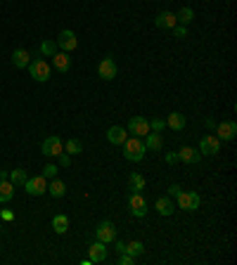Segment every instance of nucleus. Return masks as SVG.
Returning a JSON list of instances; mask_svg holds the SVG:
<instances>
[{
  "label": "nucleus",
  "mask_w": 237,
  "mask_h": 265,
  "mask_svg": "<svg viewBox=\"0 0 237 265\" xmlns=\"http://www.w3.org/2000/svg\"><path fill=\"white\" fill-rule=\"evenodd\" d=\"M27 178H29V173L24 171V168H14V171H10V183H12L14 187H17V185H22V187H24V183H27Z\"/></svg>",
  "instance_id": "cd10ccee"
},
{
  "label": "nucleus",
  "mask_w": 237,
  "mask_h": 265,
  "mask_svg": "<svg viewBox=\"0 0 237 265\" xmlns=\"http://www.w3.org/2000/svg\"><path fill=\"white\" fill-rule=\"evenodd\" d=\"M95 237H97V241H102V244H112L117 239V227H114V223L102 220L100 225L95 227Z\"/></svg>",
  "instance_id": "423d86ee"
},
{
  "label": "nucleus",
  "mask_w": 237,
  "mask_h": 265,
  "mask_svg": "<svg viewBox=\"0 0 237 265\" xmlns=\"http://www.w3.org/2000/svg\"><path fill=\"white\" fill-rule=\"evenodd\" d=\"M14 197V185L10 183V178L0 180V204H7Z\"/></svg>",
  "instance_id": "aec40b11"
},
{
  "label": "nucleus",
  "mask_w": 237,
  "mask_h": 265,
  "mask_svg": "<svg viewBox=\"0 0 237 265\" xmlns=\"http://www.w3.org/2000/svg\"><path fill=\"white\" fill-rule=\"evenodd\" d=\"M164 128H166V121L164 119H152L149 121V131L152 132H161Z\"/></svg>",
  "instance_id": "2f4dec72"
},
{
  "label": "nucleus",
  "mask_w": 237,
  "mask_h": 265,
  "mask_svg": "<svg viewBox=\"0 0 237 265\" xmlns=\"http://www.w3.org/2000/svg\"><path fill=\"white\" fill-rule=\"evenodd\" d=\"M128 131L135 135V137H145L147 132H149V121L143 119V116H133L128 121Z\"/></svg>",
  "instance_id": "f8f14e48"
},
{
  "label": "nucleus",
  "mask_w": 237,
  "mask_h": 265,
  "mask_svg": "<svg viewBox=\"0 0 237 265\" xmlns=\"http://www.w3.org/2000/svg\"><path fill=\"white\" fill-rule=\"evenodd\" d=\"M221 152V140L216 135H204L202 142H199V154H207V157H213Z\"/></svg>",
  "instance_id": "9d476101"
},
{
  "label": "nucleus",
  "mask_w": 237,
  "mask_h": 265,
  "mask_svg": "<svg viewBox=\"0 0 237 265\" xmlns=\"http://www.w3.org/2000/svg\"><path fill=\"white\" fill-rule=\"evenodd\" d=\"M40 152H43L45 157H59V154L64 152V142H62V137H57V135L45 137V140H43V147H40Z\"/></svg>",
  "instance_id": "0eeeda50"
},
{
  "label": "nucleus",
  "mask_w": 237,
  "mask_h": 265,
  "mask_svg": "<svg viewBox=\"0 0 237 265\" xmlns=\"http://www.w3.org/2000/svg\"><path fill=\"white\" fill-rule=\"evenodd\" d=\"M97 76L102 80H114L117 79V62L112 57H105L100 62V66H97Z\"/></svg>",
  "instance_id": "9b49d317"
},
{
  "label": "nucleus",
  "mask_w": 237,
  "mask_h": 265,
  "mask_svg": "<svg viewBox=\"0 0 237 265\" xmlns=\"http://www.w3.org/2000/svg\"><path fill=\"white\" fill-rule=\"evenodd\" d=\"M69 163H71V157H69L66 152H62V154H59V166H69Z\"/></svg>",
  "instance_id": "c9c22d12"
},
{
  "label": "nucleus",
  "mask_w": 237,
  "mask_h": 265,
  "mask_svg": "<svg viewBox=\"0 0 237 265\" xmlns=\"http://www.w3.org/2000/svg\"><path fill=\"white\" fill-rule=\"evenodd\" d=\"M24 189H27L31 197H40V194H45V192H48V180H45L43 175H33V178H27V183H24Z\"/></svg>",
  "instance_id": "39448f33"
},
{
  "label": "nucleus",
  "mask_w": 237,
  "mask_h": 265,
  "mask_svg": "<svg viewBox=\"0 0 237 265\" xmlns=\"http://www.w3.org/2000/svg\"><path fill=\"white\" fill-rule=\"evenodd\" d=\"M57 171H59V168H57L55 163H48V166L43 168V178H45V180H53V178H57Z\"/></svg>",
  "instance_id": "7c9ffc66"
},
{
  "label": "nucleus",
  "mask_w": 237,
  "mask_h": 265,
  "mask_svg": "<svg viewBox=\"0 0 237 265\" xmlns=\"http://www.w3.org/2000/svg\"><path fill=\"white\" fill-rule=\"evenodd\" d=\"M0 215H2V220H12V218H14V213H12V211H2Z\"/></svg>",
  "instance_id": "ea45409f"
},
{
  "label": "nucleus",
  "mask_w": 237,
  "mask_h": 265,
  "mask_svg": "<svg viewBox=\"0 0 237 265\" xmlns=\"http://www.w3.org/2000/svg\"><path fill=\"white\" fill-rule=\"evenodd\" d=\"M154 209H157L161 215H173V211H176V204H173L171 197H159L157 201H154Z\"/></svg>",
  "instance_id": "a211bd4d"
},
{
  "label": "nucleus",
  "mask_w": 237,
  "mask_h": 265,
  "mask_svg": "<svg viewBox=\"0 0 237 265\" xmlns=\"http://www.w3.org/2000/svg\"><path fill=\"white\" fill-rule=\"evenodd\" d=\"M166 126H169L171 131H183L185 128V114H180V111H171L169 119H166Z\"/></svg>",
  "instance_id": "412c9836"
},
{
  "label": "nucleus",
  "mask_w": 237,
  "mask_h": 265,
  "mask_svg": "<svg viewBox=\"0 0 237 265\" xmlns=\"http://www.w3.org/2000/svg\"><path fill=\"white\" fill-rule=\"evenodd\" d=\"M48 192H50L55 199H62V197L66 194V185L62 183V180L53 178V180H50V185H48Z\"/></svg>",
  "instance_id": "5701e85b"
},
{
  "label": "nucleus",
  "mask_w": 237,
  "mask_h": 265,
  "mask_svg": "<svg viewBox=\"0 0 237 265\" xmlns=\"http://www.w3.org/2000/svg\"><path fill=\"white\" fill-rule=\"evenodd\" d=\"M171 31H173L176 38H187V26H183V24H176Z\"/></svg>",
  "instance_id": "473e14b6"
},
{
  "label": "nucleus",
  "mask_w": 237,
  "mask_h": 265,
  "mask_svg": "<svg viewBox=\"0 0 237 265\" xmlns=\"http://www.w3.org/2000/svg\"><path fill=\"white\" fill-rule=\"evenodd\" d=\"M133 261H135V258H133V256H128L126 251L118 256V265H133Z\"/></svg>",
  "instance_id": "72a5a7b5"
},
{
  "label": "nucleus",
  "mask_w": 237,
  "mask_h": 265,
  "mask_svg": "<svg viewBox=\"0 0 237 265\" xmlns=\"http://www.w3.org/2000/svg\"><path fill=\"white\" fill-rule=\"evenodd\" d=\"M145 137H147L145 147L149 149V152H159V149H161V145H164V140H161V135H159V132H152V131H149Z\"/></svg>",
  "instance_id": "b1692460"
},
{
  "label": "nucleus",
  "mask_w": 237,
  "mask_h": 265,
  "mask_svg": "<svg viewBox=\"0 0 237 265\" xmlns=\"http://www.w3.org/2000/svg\"><path fill=\"white\" fill-rule=\"evenodd\" d=\"M64 152L69 154V157H74V154H81V152H83V145H81V140H74V137H71V140H66V142H64Z\"/></svg>",
  "instance_id": "c85d7f7f"
},
{
  "label": "nucleus",
  "mask_w": 237,
  "mask_h": 265,
  "mask_svg": "<svg viewBox=\"0 0 237 265\" xmlns=\"http://www.w3.org/2000/svg\"><path fill=\"white\" fill-rule=\"evenodd\" d=\"M53 230L57 235H64L66 230H69V218H66L64 213H59V215H55L53 218Z\"/></svg>",
  "instance_id": "393cba45"
},
{
  "label": "nucleus",
  "mask_w": 237,
  "mask_h": 265,
  "mask_svg": "<svg viewBox=\"0 0 237 265\" xmlns=\"http://www.w3.org/2000/svg\"><path fill=\"white\" fill-rule=\"evenodd\" d=\"M126 137H128V132H126V128H121V126H112V128L107 131V140H109L112 145H123Z\"/></svg>",
  "instance_id": "f3484780"
},
{
  "label": "nucleus",
  "mask_w": 237,
  "mask_h": 265,
  "mask_svg": "<svg viewBox=\"0 0 237 265\" xmlns=\"http://www.w3.org/2000/svg\"><path fill=\"white\" fill-rule=\"evenodd\" d=\"M29 62H31V53L29 50H24V48H17L12 53V64L17 66V69H24V66H29Z\"/></svg>",
  "instance_id": "6ab92c4d"
},
{
  "label": "nucleus",
  "mask_w": 237,
  "mask_h": 265,
  "mask_svg": "<svg viewBox=\"0 0 237 265\" xmlns=\"http://www.w3.org/2000/svg\"><path fill=\"white\" fill-rule=\"evenodd\" d=\"M53 66L59 71V74H66L71 69V57L69 53H55L53 54Z\"/></svg>",
  "instance_id": "4468645a"
},
{
  "label": "nucleus",
  "mask_w": 237,
  "mask_h": 265,
  "mask_svg": "<svg viewBox=\"0 0 237 265\" xmlns=\"http://www.w3.org/2000/svg\"><path fill=\"white\" fill-rule=\"evenodd\" d=\"M204 126H207L209 131H216V121H213V119H207V121H204Z\"/></svg>",
  "instance_id": "58836bf2"
},
{
  "label": "nucleus",
  "mask_w": 237,
  "mask_h": 265,
  "mask_svg": "<svg viewBox=\"0 0 237 265\" xmlns=\"http://www.w3.org/2000/svg\"><path fill=\"white\" fill-rule=\"evenodd\" d=\"M180 189H183V187H180V185H176V183H173V185L169 187V197H178V194H180Z\"/></svg>",
  "instance_id": "f704fd0d"
},
{
  "label": "nucleus",
  "mask_w": 237,
  "mask_h": 265,
  "mask_svg": "<svg viewBox=\"0 0 237 265\" xmlns=\"http://www.w3.org/2000/svg\"><path fill=\"white\" fill-rule=\"evenodd\" d=\"M176 19H178V24H183L187 26L192 19H195V12H192V7H180L178 12H176Z\"/></svg>",
  "instance_id": "bb28decb"
},
{
  "label": "nucleus",
  "mask_w": 237,
  "mask_h": 265,
  "mask_svg": "<svg viewBox=\"0 0 237 265\" xmlns=\"http://www.w3.org/2000/svg\"><path fill=\"white\" fill-rule=\"evenodd\" d=\"M154 24H157L159 28H166V31H171V28L178 24V19H176V14H173V12H169V10H166V12H159L157 14Z\"/></svg>",
  "instance_id": "dca6fc26"
},
{
  "label": "nucleus",
  "mask_w": 237,
  "mask_h": 265,
  "mask_svg": "<svg viewBox=\"0 0 237 265\" xmlns=\"http://www.w3.org/2000/svg\"><path fill=\"white\" fill-rule=\"evenodd\" d=\"M128 211L135 218H145L147 215V201L140 192H131V197H128Z\"/></svg>",
  "instance_id": "20e7f679"
},
{
  "label": "nucleus",
  "mask_w": 237,
  "mask_h": 265,
  "mask_svg": "<svg viewBox=\"0 0 237 265\" xmlns=\"http://www.w3.org/2000/svg\"><path fill=\"white\" fill-rule=\"evenodd\" d=\"M88 256H90L92 263H105L107 261V244L102 241H92L88 246Z\"/></svg>",
  "instance_id": "ddd939ff"
},
{
  "label": "nucleus",
  "mask_w": 237,
  "mask_h": 265,
  "mask_svg": "<svg viewBox=\"0 0 237 265\" xmlns=\"http://www.w3.org/2000/svg\"><path fill=\"white\" fill-rule=\"evenodd\" d=\"M126 253L133 256V258H138V256H143V253H145V244H143L140 239H133V241L126 244Z\"/></svg>",
  "instance_id": "a878e982"
},
{
  "label": "nucleus",
  "mask_w": 237,
  "mask_h": 265,
  "mask_svg": "<svg viewBox=\"0 0 237 265\" xmlns=\"http://www.w3.org/2000/svg\"><path fill=\"white\" fill-rule=\"evenodd\" d=\"M176 161H178V154L176 152H169L166 154V163H176Z\"/></svg>",
  "instance_id": "4c0bfd02"
},
{
  "label": "nucleus",
  "mask_w": 237,
  "mask_h": 265,
  "mask_svg": "<svg viewBox=\"0 0 237 265\" xmlns=\"http://www.w3.org/2000/svg\"><path fill=\"white\" fill-rule=\"evenodd\" d=\"M178 161H183V163H199L202 161V154H199V149H195V147H183L178 152Z\"/></svg>",
  "instance_id": "2eb2a0df"
},
{
  "label": "nucleus",
  "mask_w": 237,
  "mask_h": 265,
  "mask_svg": "<svg viewBox=\"0 0 237 265\" xmlns=\"http://www.w3.org/2000/svg\"><path fill=\"white\" fill-rule=\"evenodd\" d=\"M50 64L45 62V59H33V62H29V74L33 76V80H38V83H45V80L50 79Z\"/></svg>",
  "instance_id": "f03ea898"
},
{
  "label": "nucleus",
  "mask_w": 237,
  "mask_h": 265,
  "mask_svg": "<svg viewBox=\"0 0 237 265\" xmlns=\"http://www.w3.org/2000/svg\"><path fill=\"white\" fill-rule=\"evenodd\" d=\"M57 48L62 50V53H71V50H76V45H79V38H76V33L74 31H69V28H64L59 36H57Z\"/></svg>",
  "instance_id": "6e6552de"
},
{
  "label": "nucleus",
  "mask_w": 237,
  "mask_h": 265,
  "mask_svg": "<svg viewBox=\"0 0 237 265\" xmlns=\"http://www.w3.org/2000/svg\"><path fill=\"white\" fill-rule=\"evenodd\" d=\"M5 178H10V173H7V171H0V180H5Z\"/></svg>",
  "instance_id": "a19ab883"
},
{
  "label": "nucleus",
  "mask_w": 237,
  "mask_h": 265,
  "mask_svg": "<svg viewBox=\"0 0 237 265\" xmlns=\"http://www.w3.org/2000/svg\"><path fill=\"white\" fill-rule=\"evenodd\" d=\"M57 50H59V48H57L55 40H43V43H40V54H45V57H53Z\"/></svg>",
  "instance_id": "c756f323"
},
{
  "label": "nucleus",
  "mask_w": 237,
  "mask_h": 265,
  "mask_svg": "<svg viewBox=\"0 0 237 265\" xmlns=\"http://www.w3.org/2000/svg\"><path fill=\"white\" fill-rule=\"evenodd\" d=\"M235 135H237V123L235 121L216 123V137H218L221 142H230V140H235Z\"/></svg>",
  "instance_id": "1a4fd4ad"
},
{
  "label": "nucleus",
  "mask_w": 237,
  "mask_h": 265,
  "mask_svg": "<svg viewBox=\"0 0 237 265\" xmlns=\"http://www.w3.org/2000/svg\"><path fill=\"white\" fill-rule=\"evenodd\" d=\"M178 209H183V211H197L199 204H202V197H199L197 192H185V189H180V194H178Z\"/></svg>",
  "instance_id": "7ed1b4c3"
},
{
  "label": "nucleus",
  "mask_w": 237,
  "mask_h": 265,
  "mask_svg": "<svg viewBox=\"0 0 237 265\" xmlns=\"http://www.w3.org/2000/svg\"><path fill=\"white\" fill-rule=\"evenodd\" d=\"M145 187H147V183L140 173H131V175H128V189H131V192H140V194H143Z\"/></svg>",
  "instance_id": "4be33fe9"
},
{
  "label": "nucleus",
  "mask_w": 237,
  "mask_h": 265,
  "mask_svg": "<svg viewBox=\"0 0 237 265\" xmlns=\"http://www.w3.org/2000/svg\"><path fill=\"white\" fill-rule=\"evenodd\" d=\"M123 157L128 161H133V163H138V161H143L145 159V152H147V147H145V142L140 140V137H126V142H123Z\"/></svg>",
  "instance_id": "f257e3e1"
},
{
  "label": "nucleus",
  "mask_w": 237,
  "mask_h": 265,
  "mask_svg": "<svg viewBox=\"0 0 237 265\" xmlns=\"http://www.w3.org/2000/svg\"><path fill=\"white\" fill-rule=\"evenodd\" d=\"M112 244L117 246V251H118V253H123V251H126V241H117V239H114Z\"/></svg>",
  "instance_id": "e433bc0d"
}]
</instances>
